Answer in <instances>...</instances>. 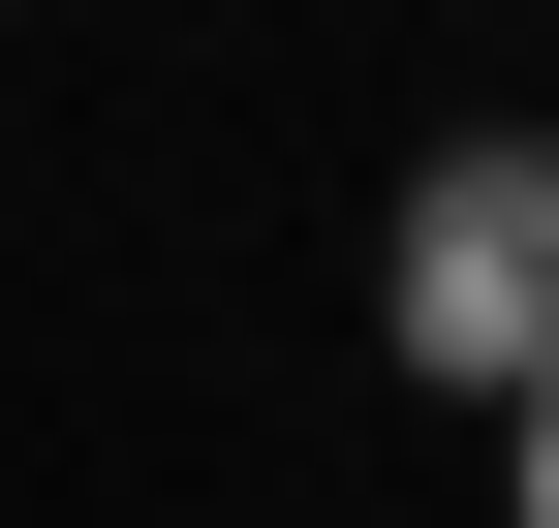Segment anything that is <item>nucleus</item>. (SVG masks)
<instances>
[{
	"mask_svg": "<svg viewBox=\"0 0 559 528\" xmlns=\"http://www.w3.org/2000/svg\"><path fill=\"white\" fill-rule=\"evenodd\" d=\"M498 528H559V373H528V405H498Z\"/></svg>",
	"mask_w": 559,
	"mask_h": 528,
	"instance_id": "obj_2",
	"label": "nucleus"
},
{
	"mask_svg": "<svg viewBox=\"0 0 559 528\" xmlns=\"http://www.w3.org/2000/svg\"><path fill=\"white\" fill-rule=\"evenodd\" d=\"M373 343L436 373V405H528V373H559V124H436V156H404Z\"/></svg>",
	"mask_w": 559,
	"mask_h": 528,
	"instance_id": "obj_1",
	"label": "nucleus"
}]
</instances>
